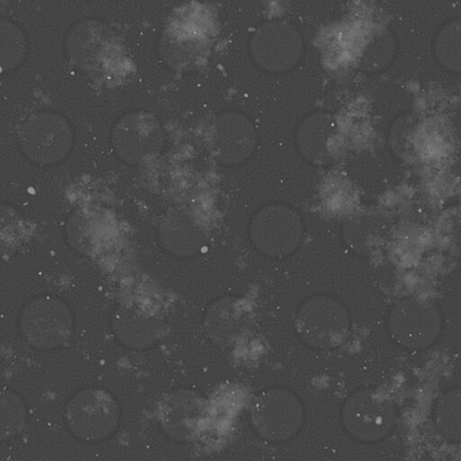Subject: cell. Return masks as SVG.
Here are the masks:
<instances>
[{"instance_id": "obj_1", "label": "cell", "mask_w": 461, "mask_h": 461, "mask_svg": "<svg viewBox=\"0 0 461 461\" xmlns=\"http://www.w3.org/2000/svg\"><path fill=\"white\" fill-rule=\"evenodd\" d=\"M386 325L395 343L407 349L423 350L438 339L443 329V316L432 301L410 296L391 307Z\"/></svg>"}, {"instance_id": "obj_4", "label": "cell", "mask_w": 461, "mask_h": 461, "mask_svg": "<svg viewBox=\"0 0 461 461\" xmlns=\"http://www.w3.org/2000/svg\"><path fill=\"white\" fill-rule=\"evenodd\" d=\"M25 340L41 349L65 344L73 330V316L64 302L53 296H40L29 302L19 317Z\"/></svg>"}, {"instance_id": "obj_7", "label": "cell", "mask_w": 461, "mask_h": 461, "mask_svg": "<svg viewBox=\"0 0 461 461\" xmlns=\"http://www.w3.org/2000/svg\"><path fill=\"white\" fill-rule=\"evenodd\" d=\"M113 327L118 339L130 348H147L159 339L161 321L140 308L121 306L113 316Z\"/></svg>"}, {"instance_id": "obj_3", "label": "cell", "mask_w": 461, "mask_h": 461, "mask_svg": "<svg viewBox=\"0 0 461 461\" xmlns=\"http://www.w3.org/2000/svg\"><path fill=\"white\" fill-rule=\"evenodd\" d=\"M64 420L74 436L95 442L113 433L119 420V410L107 392L90 388L78 392L69 400Z\"/></svg>"}, {"instance_id": "obj_6", "label": "cell", "mask_w": 461, "mask_h": 461, "mask_svg": "<svg viewBox=\"0 0 461 461\" xmlns=\"http://www.w3.org/2000/svg\"><path fill=\"white\" fill-rule=\"evenodd\" d=\"M303 410L299 399L285 389H269L259 394L251 409L258 433L271 441L293 438L300 429Z\"/></svg>"}, {"instance_id": "obj_10", "label": "cell", "mask_w": 461, "mask_h": 461, "mask_svg": "<svg viewBox=\"0 0 461 461\" xmlns=\"http://www.w3.org/2000/svg\"><path fill=\"white\" fill-rule=\"evenodd\" d=\"M435 52L443 67L461 73V20L452 21L438 32Z\"/></svg>"}, {"instance_id": "obj_11", "label": "cell", "mask_w": 461, "mask_h": 461, "mask_svg": "<svg viewBox=\"0 0 461 461\" xmlns=\"http://www.w3.org/2000/svg\"><path fill=\"white\" fill-rule=\"evenodd\" d=\"M1 404V430L2 436H14L23 429L25 408L22 400L10 391L2 394Z\"/></svg>"}, {"instance_id": "obj_5", "label": "cell", "mask_w": 461, "mask_h": 461, "mask_svg": "<svg viewBox=\"0 0 461 461\" xmlns=\"http://www.w3.org/2000/svg\"><path fill=\"white\" fill-rule=\"evenodd\" d=\"M295 325L305 343L313 348H330L346 339L350 323L340 303L329 296H315L300 308Z\"/></svg>"}, {"instance_id": "obj_8", "label": "cell", "mask_w": 461, "mask_h": 461, "mask_svg": "<svg viewBox=\"0 0 461 461\" xmlns=\"http://www.w3.org/2000/svg\"><path fill=\"white\" fill-rule=\"evenodd\" d=\"M50 119L47 117L46 126L40 124L38 127L32 121H30L32 127L30 129V132L27 131L23 132L27 136L23 141L27 143L25 149L32 156L41 158L46 156L49 157V161H53V158L55 160H59L67 152L70 133L67 132L64 121L56 117L50 125Z\"/></svg>"}, {"instance_id": "obj_9", "label": "cell", "mask_w": 461, "mask_h": 461, "mask_svg": "<svg viewBox=\"0 0 461 461\" xmlns=\"http://www.w3.org/2000/svg\"><path fill=\"white\" fill-rule=\"evenodd\" d=\"M432 417L444 438L461 443V387L450 389L438 398Z\"/></svg>"}, {"instance_id": "obj_2", "label": "cell", "mask_w": 461, "mask_h": 461, "mask_svg": "<svg viewBox=\"0 0 461 461\" xmlns=\"http://www.w3.org/2000/svg\"><path fill=\"white\" fill-rule=\"evenodd\" d=\"M341 421L357 440L372 443L385 438L394 429L396 410L391 399L371 389L351 394L341 411Z\"/></svg>"}]
</instances>
